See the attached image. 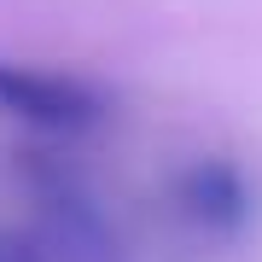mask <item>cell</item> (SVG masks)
Here are the masks:
<instances>
[{
  "label": "cell",
  "instance_id": "cell-1",
  "mask_svg": "<svg viewBox=\"0 0 262 262\" xmlns=\"http://www.w3.org/2000/svg\"><path fill=\"white\" fill-rule=\"evenodd\" d=\"M0 111L35 122V128H53V134H76V128H94L105 117V99L82 76L35 70V64H0Z\"/></svg>",
  "mask_w": 262,
  "mask_h": 262
},
{
  "label": "cell",
  "instance_id": "cell-2",
  "mask_svg": "<svg viewBox=\"0 0 262 262\" xmlns=\"http://www.w3.org/2000/svg\"><path fill=\"white\" fill-rule=\"evenodd\" d=\"M175 204H181V215H187L198 233L227 239V233H239L245 215H251V192H245L233 163L204 158V163H192L187 175L175 181Z\"/></svg>",
  "mask_w": 262,
  "mask_h": 262
},
{
  "label": "cell",
  "instance_id": "cell-3",
  "mask_svg": "<svg viewBox=\"0 0 262 262\" xmlns=\"http://www.w3.org/2000/svg\"><path fill=\"white\" fill-rule=\"evenodd\" d=\"M0 262H47L35 239H18V233H0Z\"/></svg>",
  "mask_w": 262,
  "mask_h": 262
}]
</instances>
